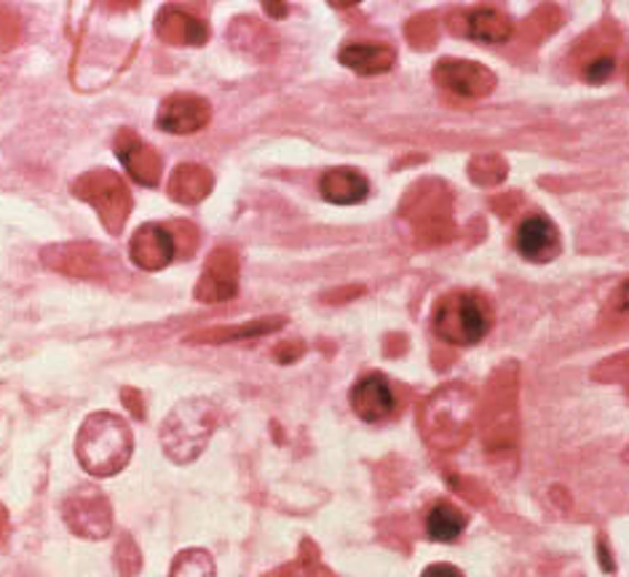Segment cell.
Listing matches in <instances>:
<instances>
[{
	"label": "cell",
	"instance_id": "cell-1",
	"mask_svg": "<svg viewBox=\"0 0 629 577\" xmlns=\"http://www.w3.org/2000/svg\"><path fill=\"white\" fill-rule=\"evenodd\" d=\"M477 419V396L469 385L448 383L431 393L421 406V433L426 444L442 452H456L469 442Z\"/></svg>",
	"mask_w": 629,
	"mask_h": 577
},
{
	"label": "cell",
	"instance_id": "cell-2",
	"mask_svg": "<svg viewBox=\"0 0 629 577\" xmlns=\"http://www.w3.org/2000/svg\"><path fill=\"white\" fill-rule=\"evenodd\" d=\"M134 452V433L123 417L113 412H94L83 419L76 438L78 463L91 476H116L127 468Z\"/></svg>",
	"mask_w": 629,
	"mask_h": 577
},
{
	"label": "cell",
	"instance_id": "cell-3",
	"mask_svg": "<svg viewBox=\"0 0 629 577\" xmlns=\"http://www.w3.org/2000/svg\"><path fill=\"white\" fill-rule=\"evenodd\" d=\"M218 428V412L207 398H186L161 423V447L177 465L193 463Z\"/></svg>",
	"mask_w": 629,
	"mask_h": 577
},
{
	"label": "cell",
	"instance_id": "cell-4",
	"mask_svg": "<svg viewBox=\"0 0 629 577\" xmlns=\"http://www.w3.org/2000/svg\"><path fill=\"white\" fill-rule=\"evenodd\" d=\"M490 324H493V311H490L488 300L477 292H467V288L445 294L431 313V330L442 343L456 347L482 343L488 337Z\"/></svg>",
	"mask_w": 629,
	"mask_h": 577
},
{
	"label": "cell",
	"instance_id": "cell-5",
	"mask_svg": "<svg viewBox=\"0 0 629 577\" xmlns=\"http://www.w3.org/2000/svg\"><path fill=\"white\" fill-rule=\"evenodd\" d=\"M482 442L488 452L503 455L517 444V370L507 364L488 383L482 404Z\"/></svg>",
	"mask_w": 629,
	"mask_h": 577
},
{
	"label": "cell",
	"instance_id": "cell-6",
	"mask_svg": "<svg viewBox=\"0 0 629 577\" xmlns=\"http://www.w3.org/2000/svg\"><path fill=\"white\" fill-rule=\"evenodd\" d=\"M73 193L76 199L94 206L108 233L118 235L123 231L129 214H132V195H129L121 176L110 172V169H94V172L78 176L73 182Z\"/></svg>",
	"mask_w": 629,
	"mask_h": 577
},
{
	"label": "cell",
	"instance_id": "cell-7",
	"mask_svg": "<svg viewBox=\"0 0 629 577\" xmlns=\"http://www.w3.org/2000/svg\"><path fill=\"white\" fill-rule=\"evenodd\" d=\"M408 203H412L408 216L423 244H445L453 239V216H450L453 206H450L448 190H442L439 182H421L416 190H410Z\"/></svg>",
	"mask_w": 629,
	"mask_h": 577
},
{
	"label": "cell",
	"instance_id": "cell-8",
	"mask_svg": "<svg viewBox=\"0 0 629 577\" xmlns=\"http://www.w3.org/2000/svg\"><path fill=\"white\" fill-rule=\"evenodd\" d=\"M62 516L64 524L87 540H104L113 533V505L97 487H78L70 492L68 500L62 503Z\"/></svg>",
	"mask_w": 629,
	"mask_h": 577
},
{
	"label": "cell",
	"instance_id": "cell-9",
	"mask_svg": "<svg viewBox=\"0 0 629 577\" xmlns=\"http://www.w3.org/2000/svg\"><path fill=\"white\" fill-rule=\"evenodd\" d=\"M43 265L70 279L102 281L116 271L113 260L97 244H59L43 249Z\"/></svg>",
	"mask_w": 629,
	"mask_h": 577
},
{
	"label": "cell",
	"instance_id": "cell-10",
	"mask_svg": "<svg viewBox=\"0 0 629 577\" xmlns=\"http://www.w3.org/2000/svg\"><path fill=\"white\" fill-rule=\"evenodd\" d=\"M431 78L445 91L467 97V100H480L496 89L493 72L480 62H469V59H439Z\"/></svg>",
	"mask_w": 629,
	"mask_h": 577
},
{
	"label": "cell",
	"instance_id": "cell-11",
	"mask_svg": "<svg viewBox=\"0 0 629 577\" xmlns=\"http://www.w3.org/2000/svg\"><path fill=\"white\" fill-rule=\"evenodd\" d=\"M236 292H239V254L228 246L214 249V252L209 254L199 284L193 288L196 300L214 305L233 300Z\"/></svg>",
	"mask_w": 629,
	"mask_h": 577
},
{
	"label": "cell",
	"instance_id": "cell-12",
	"mask_svg": "<svg viewBox=\"0 0 629 577\" xmlns=\"http://www.w3.org/2000/svg\"><path fill=\"white\" fill-rule=\"evenodd\" d=\"M351 406L365 423H386L397 415V396L391 383L381 372L359 377L351 391Z\"/></svg>",
	"mask_w": 629,
	"mask_h": 577
},
{
	"label": "cell",
	"instance_id": "cell-13",
	"mask_svg": "<svg viewBox=\"0 0 629 577\" xmlns=\"http://www.w3.org/2000/svg\"><path fill=\"white\" fill-rule=\"evenodd\" d=\"M116 155L134 182H140V185H146V188L159 185L161 169H163L161 155L156 153V150L150 148V144L142 140L140 134H134L132 129L118 131Z\"/></svg>",
	"mask_w": 629,
	"mask_h": 577
},
{
	"label": "cell",
	"instance_id": "cell-14",
	"mask_svg": "<svg viewBox=\"0 0 629 577\" xmlns=\"http://www.w3.org/2000/svg\"><path fill=\"white\" fill-rule=\"evenodd\" d=\"M209 118H212V108L204 97L172 94L161 102L156 123L167 134H196L207 126Z\"/></svg>",
	"mask_w": 629,
	"mask_h": 577
},
{
	"label": "cell",
	"instance_id": "cell-15",
	"mask_svg": "<svg viewBox=\"0 0 629 577\" xmlns=\"http://www.w3.org/2000/svg\"><path fill=\"white\" fill-rule=\"evenodd\" d=\"M129 257H132L137 267H142V271L148 273L163 271V267L172 265V260L177 257L172 231L163 225H153V222H150V225H142L140 231L132 235Z\"/></svg>",
	"mask_w": 629,
	"mask_h": 577
},
{
	"label": "cell",
	"instance_id": "cell-16",
	"mask_svg": "<svg viewBox=\"0 0 629 577\" xmlns=\"http://www.w3.org/2000/svg\"><path fill=\"white\" fill-rule=\"evenodd\" d=\"M517 252L528 262H552L560 257L562 241L557 233L555 222L547 216H528L520 227H517Z\"/></svg>",
	"mask_w": 629,
	"mask_h": 577
},
{
	"label": "cell",
	"instance_id": "cell-17",
	"mask_svg": "<svg viewBox=\"0 0 629 577\" xmlns=\"http://www.w3.org/2000/svg\"><path fill=\"white\" fill-rule=\"evenodd\" d=\"M156 32L169 45H204L209 38L207 24L199 17L174 9V6L161 9L159 19H156Z\"/></svg>",
	"mask_w": 629,
	"mask_h": 577
},
{
	"label": "cell",
	"instance_id": "cell-18",
	"mask_svg": "<svg viewBox=\"0 0 629 577\" xmlns=\"http://www.w3.org/2000/svg\"><path fill=\"white\" fill-rule=\"evenodd\" d=\"M319 193L325 201L336 203V206H353V203H362L370 193V182L365 174H359L357 169L338 166L322 174L319 180Z\"/></svg>",
	"mask_w": 629,
	"mask_h": 577
},
{
	"label": "cell",
	"instance_id": "cell-19",
	"mask_svg": "<svg viewBox=\"0 0 629 577\" xmlns=\"http://www.w3.org/2000/svg\"><path fill=\"white\" fill-rule=\"evenodd\" d=\"M338 59L359 75H381L397 64V51L386 43H349L340 49Z\"/></svg>",
	"mask_w": 629,
	"mask_h": 577
},
{
	"label": "cell",
	"instance_id": "cell-20",
	"mask_svg": "<svg viewBox=\"0 0 629 577\" xmlns=\"http://www.w3.org/2000/svg\"><path fill=\"white\" fill-rule=\"evenodd\" d=\"M214 176L209 169L199 166V163H182L172 172V180H169V195L177 203H186V206H193V203L204 201L209 193H212Z\"/></svg>",
	"mask_w": 629,
	"mask_h": 577
},
{
	"label": "cell",
	"instance_id": "cell-21",
	"mask_svg": "<svg viewBox=\"0 0 629 577\" xmlns=\"http://www.w3.org/2000/svg\"><path fill=\"white\" fill-rule=\"evenodd\" d=\"M287 324V318L273 316V318H254L247 321L244 326H209L204 332H196L188 337V343L193 345H220V343H233V340H254L263 337V334L279 332Z\"/></svg>",
	"mask_w": 629,
	"mask_h": 577
},
{
	"label": "cell",
	"instance_id": "cell-22",
	"mask_svg": "<svg viewBox=\"0 0 629 577\" xmlns=\"http://www.w3.org/2000/svg\"><path fill=\"white\" fill-rule=\"evenodd\" d=\"M463 24H467V36L471 38V41L485 43V45L507 43L515 32L512 19L503 14V11H496V9L469 11L467 19H463Z\"/></svg>",
	"mask_w": 629,
	"mask_h": 577
},
{
	"label": "cell",
	"instance_id": "cell-23",
	"mask_svg": "<svg viewBox=\"0 0 629 577\" xmlns=\"http://www.w3.org/2000/svg\"><path fill=\"white\" fill-rule=\"evenodd\" d=\"M467 514L456 503L439 500L426 514V535L435 543H456L467 529Z\"/></svg>",
	"mask_w": 629,
	"mask_h": 577
},
{
	"label": "cell",
	"instance_id": "cell-24",
	"mask_svg": "<svg viewBox=\"0 0 629 577\" xmlns=\"http://www.w3.org/2000/svg\"><path fill=\"white\" fill-rule=\"evenodd\" d=\"M169 577H218L214 559L201 548H188L172 561Z\"/></svg>",
	"mask_w": 629,
	"mask_h": 577
},
{
	"label": "cell",
	"instance_id": "cell-25",
	"mask_svg": "<svg viewBox=\"0 0 629 577\" xmlns=\"http://www.w3.org/2000/svg\"><path fill=\"white\" fill-rule=\"evenodd\" d=\"M266 577H336V575H332L330 569L319 561L317 554H306V548H303V554H300L298 559Z\"/></svg>",
	"mask_w": 629,
	"mask_h": 577
},
{
	"label": "cell",
	"instance_id": "cell-26",
	"mask_svg": "<svg viewBox=\"0 0 629 577\" xmlns=\"http://www.w3.org/2000/svg\"><path fill=\"white\" fill-rule=\"evenodd\" d=\"M140 567H142L140 548H137L129 537H123L121 546H118V569H121L123 577H134L140 573Z\"/></svg>",
	"mask_w": 629,
	"mask_h": 577
},
{
	"label": "cell",
	"instance_id": "cell-27",
	"mask_svg": "<svg viewBox=\"0 0 629 577\" xmlns=\"http://www.w3.org/2000/svg\"><path fill=\"white\" fill-rule=\"evenodd\" d=\"M616 70V59L611 54H598L585 64V78L589 83H602L606 78H611Z\"/></svg>",
	"mask_w": 629,
	"mask_h": 577
},
{
	"label": "cell",
	"instance_id": "cell-28",
	"mask_svg": "<svg viewBox=\"0 0 629 577\" xmlns=\"http://www.w3.org/2000/svg\"><path fill=\"white\" fill-rule=\"evenodd\" d=\"M19 41V22L14 19V14H9L6 9H0V45L9 49Z\"/></svg>",
	"mask_w": 629,
	"mask_h": 577
},
{
	"label": "cell",
	"instance_id": "cell-29",
	"mask_svg": "<svg viewBox=\"0 0 629 577\" xmlns=\"http://www.w3.org/2000/svg\"><path fill=\"white\" fill-rule=\"evenodd\" d=\"M121 398H123V404H127V409L132 412V415H134L137 419L146 417V404H142V393H140V391H134V388H123Z\"/></svg>",
	"mask_w": 629,
	"mask_h": 577
},
{
	"label": "cell",
	"instance_id": "cell-30",
	"mask_svg": "<svg viewBox=\"0 0 629 577\" xmlns=\"http://www.w3.org/2000/svg\"><path fill=\"white\" fill-rule=\"evenodd\" d=\"M421 577H463V573L458 567H453V564L439 561V564H429V567L421 573Z\"/></svg>",
	"mask_w": 629,
	"mask_h": 577
},
{
	"label": "cell",
	"instance_id": "cell-31",
	"mask_svg": "<svg viewBox=\"0 0 629 577\" xmlns=\"http://www.w3.org/2000/svg\"><path fill=\"white\" fill-rule=\"evenodd\" d=\"M300 353H303V343H300V340H292V343L279 345V347H277V353H273V356H277V358L281 361V364H292V361L298 358Z\"/></svg>",
	"mask_w": 629,
	"mask_h": 577
},
{
	"label": "cell",
	"instance_id": "cell-32",
	"mask_svg": "<svg viewBox=\"0 0 629 577\" xmlns=\"http://www.w3.org/2000/svg\"><path fill=\"white\" fill-rule=\"evenodd\" d=\"M6 537H9V510L0 503V546L6 543Z\"/></svg>",
	"mask_w": 629,
	"mask_h": 577
}]
</instances>
